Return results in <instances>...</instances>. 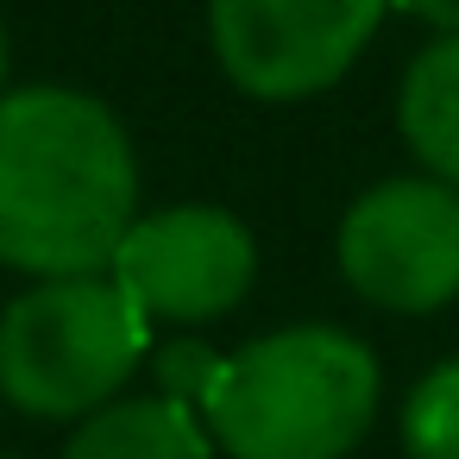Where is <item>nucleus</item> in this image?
Wrapping results in <instances>:
<instances>
[{"mask_svg": "<svg viewBox=\"0 0 459 459\" xmlns=\"http://www.w3.org/2000/svg\"><path fill=\"white\" fill-rule=\"evenodd\" d=\"M208 428L177 396H114L70 434L64 459H208Z\"/></svg>", "mask_w": 459, "mask_h": 459, "instance_id": "7", "label": "nucleus"}, {"mask_svg": "<svg viewBox=\"0 0 459 459\" xmlns=\"http://www.w3.org/2000/svg\"><path fill=\"white\" fill-rule=\"evenodd\" d=\"M396 126L409 139V152L459 189V32L434 39L409 76H403V101H396Z\"/></svg>", "mask_w": 459, "mask_h": 459, "instance_id": "8", "label": "nucleus"}, {"mask_svg": "<svg viewBox=\"0 0 459 459\" xmlns=\"http://www.w3.org/2000/svg\"><path fill=\"white\" fill-rule=\"evenodd\" d=\"M384 7L390 0H208V39L246 95L308 101L352 70Z\"/></svg>", "mask_w": 459, "mask_h": 459, "instance_id": "4", "label": "nucleus"}, {"mask_svg": "<svg viewBox=\"0 0 459 459\" xmlns=\"http://www.w3.org/2000/svg\"><path fill=\"white\" fill-rule=\"evenodd\" d=\"M0 82H7V32H0Z\"/></svg>", "mask_w": 459, "mask_h": 459, "instance_id": "11", "label": "nucleus"}, {"mask_svg": "<svg viewBox=\"0 0 459 459\" xmlns=\"http://www.w3.org/2000/svg\"><path fill=\"white\" fill-rule=\"evenodd\" d=\"M258 252L227 208H164L126 227L108 277L139 302L145 321H214L252 290Z\"/></svg>", "mask_w": 459, "mask_h": 459, "instance_id": "6", "label": "nucleus"}, {"mask_svg": "<svg viewBox=\"0 0 459 459\" xmlns=\"http://www.w3.org/2000/svg\"><path fill=\"white\" fill-rule=\"evenodd\" d=\"M377 415V359L340 327H283L233 359L202 403L233 459H346Z\"/></svg>", "mask_w": 459, "mask_h": 459, "instance_id": "2", "label": "nucleus"}, {"mask_svg": "<svg viewBox=\"0 0 459 459\" xmlns=\"http://www.w3.org/2000/svg\"><path fill=\"white\" fill-rule=\"evenodd\" d=\"M390 7H403V13H415V20H428L434 32H459V0H390Z\"/></svg>", "mask_w": 459, "mask_h": 459, "instance_id": "10", "label": "nucleus"}, {"mask_svg": "<svg viewBox=\"0 0 459 459\" xmlns=\"http://www.w3.org/2000/svg\"><path fill=\"white\" fill-rule=\"evenodd\" d=\"M145 315L108 277H45L0 315V396L39 421H82L139 371Z\"/></svg>", "mask_w": 459, "mask_h": 459, "instance_id": "3", "label": "nucleus"}, {"mask_svg": "<svg viewBox=\"0 0 459 459\" xmlns=\"http://www.w3.org/2000/svg\"><path fill=\"white\" fill-rule=\"evenodd\" d=\"M346 283L396 315H428L459 296V189L440 177H396L365 189L340 221Z\"/></svg>", "mask_w": 459, "mask_h": 459, "instance_id": "5", "label": "nucleus"}, {"mask_svg": "<svg viewBox=\"0 0 459 459\" xmlns=\"http://www.w3.org/2000/svg\"><path fill=\"white\" fill-rule=\"evenodd\" d=\"M409 459H459V359L434 365L403 403Z\"/></svg>", "mask_w": 459, "mask_h": 459, "instance_id": "9", "label": "nucleus"}, {"mask_svg": "<svg viewBox=\"0 0 459 459\" xmlns=\"http://www.w3.org/2000/svg\"><path fill=\"white\" fill-rule=\"evenodd\" d=\"M139 221V164L120 120L76 89L0 95V264L95 277Z\"/></svg>", "mask_w": 459, "mask_h": 459, "instance_id": "1", "label": "nucleus"}]
</instances>
